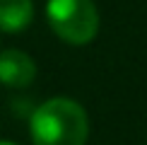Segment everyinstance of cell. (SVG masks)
<instances>
[{"label": "cell", "mask_w": 147, "mask_h": 145, "mask_svg": "<svg viewBox=\"0 0 147 145\" xmlns=\"http://www.w3.org/2000/svg\"><path fill=\"white\" fill-rule=\"evenodd\" d=\"M34 17L32 0H0V29L3 32H22Z\"/></svg>", "instance_id": "277c9868"}, {"label": "cell", "mask_w": 147, "mask_h": 145, "mask_svg": "<svg viewBox=\"0 0 147 145\" xmlns=\"http://www.w3.org/2000/svg\"><path fill=\"white\" fill-rule=\"evenodd\" d=\"M0 145H15V143H5V140H0Z\"/></svg>", "instance_id": "5b68a950"}, {"label": "cell", "mask_w": 147, "mask_h": 145, "mask_svg": "<svg viewBox=\"0 0 147 145\" xmlns=\"http://www.w3.org/2000/svg\"><path fill=\"white\" fill-rule=\"evenodd\" d=\"M46 20L53 34L70 46H84L99 32V10L94 0H48Z\"/></svg>", "instance_id": "7a4b0ae2"}, {"label": "cell", "mask_w": 147, "mask_h": 145, "mask_svg": "<svg viewBox=\"0 0 147 145\" xmlns=\"http://www.w3.org/2000/svg\"><path fill=\"white\" fill-rule=\"evenodd\" d=\"M29 131L34 145H84L89 136V119L75 99L53 97L36 106Z\"/></svg>", "instance_id": "6da1fadb"}, {"label": "cell", "mask_w": 147, "mask_h": 145, "mask_svg": "<svg viewBox=\"0 0 147 145\" xmlns=\"http://www.w3.org/2000/svg\"><path fill=\"white\" fill-rule=\"evenodd\" d=\"M36 77V65L24 51L10 48L0 53V82L7 87H27Z\"/></svg>", "instance_id": "3957f363"}]
</instances>
